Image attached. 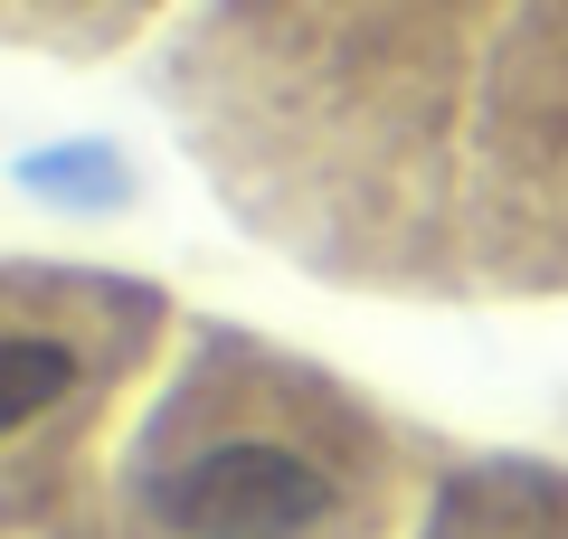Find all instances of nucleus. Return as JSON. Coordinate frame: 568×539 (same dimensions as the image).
<instances>
[{
	"mask_svg": "<svg viewBox=\"0 0 568 539\" xmlns=\"http://www.w3.org/2000/svg\"><path fill=\"white\" fill-rule=\"evenodd\" d=\"M181 133L294 265L369 294H568V0H209Z\"/></svg>",
	"mask_w": 568,
	"mask_h": 539,
	"instance_id": "obj_1",
	"label": "nucleus"
},
{
	"mask_svg": "<svg viewBox=\"0 0 568 539\" xmlns=\"http://www.w3.org/2000/svg\"><path fill=\"white\" fill-rule=\"evenodd\" d=\"M114 501L123 539H379L398 445L304 359L200 340L133 426Z\"/></svg>",
	"mask_w": 568,
	"mask_h": 539,
	"instance_id": "obj_2",
	"label": "nucleus"
},
{
	"mask_svg": "<svg viewBox=\"0 0 568 539\" xmlns=\"http://www.w3.org/2000/svg\"><path fill=\"white\" fill-rule=\"evenodd\" d=\"M162 332V294L114 275H58V265H10L0 294V455H10V492H39L48 455L67 426H85L133 359Z\"/></svg>",
	"mask_w": 568,
	"mask_h": 539,
	"instance_id": "obj_3",
	"label": "nucleus"
},
{
	"mask_svg": "<svg viewBox=\"0 0 568 539\" xmlns=\"http://www.w3.org/2000/svg\"><path fill=\"white\" fill-rule=\"evenodd\" d=\"M162 0H10V29L29 48H67V58H95V48H123Z\"/></svg>",
	"mask_w": 568,
	"mask_h": 539,
	"instance_id": "obj_4",
	"label": "nucleus"
}]
</instances>
